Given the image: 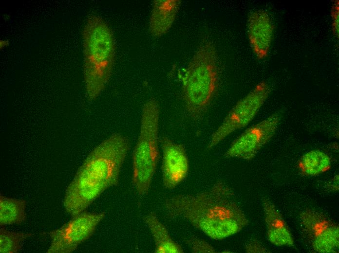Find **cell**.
<instances>
[{
	"label": "cell",
	"instance_id": "6da1fadb",
	"mask_svg": "<svg viewBox=\"0 0 339 253\" xmlns=\"http://www.w3.org/2000/svg\"><path fill=\"white\" fill-rule=\"evenodd\" d=\"M234 196L232 189L220 181L200 193L169 197L163 207L168 217L183 218L210 238L221 240L239 233L248 224Z\"/></svg>",
	"mask_w": 339,
	"mask_h": 253
},
{
	"label": "cell",
	"instance_id": "7a4b0ae2",
	"mask_svg": "<svg viewBox=\"0 0 339 253\" xmlns=\"http://www.w3.org/2000/svg\"><path fill=\"white\" fill-rule=\"evenodd\" d=\"M130 146L127 137L114 133L89 153L65 192L63 206L72 217L85 211L106 189L118 185Z\"/></svg>",
	"mask_w": 339,
	"mask_h": 253
},
{
	"label": "cell",
	"instance_id": "3957f363",
	"mask_svg": "<svg viewBox=\"0 0 339 253\" xmlns=\"http://www.w3.org/2000/svg\"><path fill=\"white\" fill-rule=\"evenodd\" d=\"M83 38L85 89L88 98L94 100L104 90L112 72L114 40L108 25L96 16L88 18Z\"/></svg>",
	"mask_w": 339,
	"mask_h": 253
},
{
	"label": "cell",
	"instance_id": "277c9868",
	"mask_svg": "<svg viewBox=\"0 0 339 253\" xmlns=\"http://www.w3.org/2000/svg\"><path fill=\"white\" fill-rule=\"evenodd\" d=\"M218 85L217 54L210 42L202 45L186 69L182 81V96L188 112L201 116L210 105Z\"/></svg>",
	"mask_w": 339,
	"mask_h": 253
},
{
	"label": "cell",
	"instance_id": "5b68a950",
	"mask_svg": "<svg viewBox=\"0 0 339 253\" xmlns=\"http://www.w3.org/2000/svg\"><path fill=\"white\" fill-rule=\"evenodd\" d=\"M159 117L158 102L147 101L142 108L139 134L132 153V183L140 196L148 194L159 159Z\"/></svg>",
	"mask_w": 339,
	"mask_h": 253
},
{
	"label": "cell",
	"instance_id": "8992f818",
	"mask_svg": "<svg viewBox=\"0 0 339 253\" xmlns=\"http://www.w3.org/2000/svg\"><path fill=\"white\" fill-rule=\"evenodd\" d=\"M270 90L265 81L259 83L229 110L212 134L207 148L211 149L233 132L245 127L253 119L268 98Z\"/></svg>",
	"mask_w": 339,
	"mask_h": 253
},
{
	"label": "cell",
	"instance_id": "52a82bcc",
	"mask_svg": "<svg viewBox=\"0 0 339 253\" xmlns=\"http://www.w3.org/2000/svg\"><path fill=\"white\" fill-rule=\"evenodd\" d=\"M105 216L104 212L92 213L85 211L72 217L59 228L47 233L51 243L46 253L74 252L79 245L93 235Z\"/></svg>",
	"mask_w": 339,
	"mask_h": 253
},
{
	"label": "cell",
	"instance_id": "ba28073f",
	"mask_svg": "<svg viewBox=\"0 0 339 253\" xmlns=\"http://www.w3.org/2000/svg\"><path fill=\"white\" fill-rule=\"evenodd\" d=\"M282 117V113L277 112L247 128L232 142L225 157L252 160L274 136Z\"/></svg>",
	"mask_w": 339,
	"mask_h": 253
},
{
	"label": "cell",
	"instance_id": "9c48e42d",
	"mask_svg": "<svg viewBox=\"0 0 339 253\" xmlns=\"http://www.w3.org/2000/svg\"><path fill=\"white\" fill-rule=\"evenodd\" d=\"M313 249L320 253L339 252V226L324 215L312 210L300 215Z\"/></svg>",
	"mask_w": 339,
	"mask_h": 253
},
{
	"label": "cell",
	"instance_id": "30bf717a",
	"mask_svg": "<svg viewBox=\"0 0 339 253\" xmlns=\"http://www.w3.org/2000/svg\"><path fill=\"white\" fill-rule=\"evenodd\" d=\"M160 144L162 150V184L165 188L171 190L187 176L188 159L183 145L175 143L166 136L161 138Z\"/></svg>",
	"mask_w": 339,
	"mask_h": 253
},
{
	"label": "cell",
	"instance_id": "8fae6325",
	"mask_svg": "<svg viewBox=\"0 0 339 253\" xmlns=\"http://www.w3.org/2000/svg\"><path fill=\"white\" fill-rule=\"evenodd\" d=\"M249 40L254 53L259 59L268 54L273 36L274 26L268 14L264 11L252 12L247 22Z\"/></svg>",
	"mask_w": 339,
	"mask_h": 253
},
{
	"label": "cell",
	"instance_id": "7c38bea8",
	"mask_svg": "<svg viewBox=\"0 0 339 253\" xmlns=\"http://www.w3.org/2000/svg\"><path fill=\"white\" fill-rule=\"evenodd\" d=\"M262 205L269 241L277 246H293L290 232L275 205L267 198L263 199Z\"/></svg>",
	"mask_w": 339,
	"mask_h": 253
},
{
	"label": "cell",
	"instance_id": "4fadbf2b",
	"mask_svg": "<svg viewBox=\"0 0 339 253\" xmlns=\"http://www.w3.org/2000/svg\"><path fill=\"white\" fill-rule=\"evenodd\" d=\"M179 0H154L150 20V30L155 37L165 35L172 25L178 11Z\"/></svg>",
	"mask_w": 339,
	"mask_h": 253
},
{
	"label": "cell",
	"instance_id": "5bb4252c",
	"mask_svg": "<svg viewBox=\"0 0 339 253\" xmlns=\"http://www.w3.org/2000/svg\"><path fill=\"white\" fill-rule=\"evenodd\" d=\"M144 221L153 239L156 253H183L182 247L171 237L166 226L154 212L144 217Z\"/></svg>",
	"mask_w": 339,
	"mask_h": 253
},
{
	"label": "cell",
	"instance_id": "9a60e30c",
	"mask_svg": "<svg viewBox=\"0 0 339 253\" xmlns=\"http://www.w3.org/2000/svg\"><path fill=\"white\" fill-rule=\"evenodd\" d=\"M27 202L0 195V225H19L26 219Z\"/></svg>",
	"mask_w": 339,
	"mask_h": 253
},
{
	"label": "cell",
	"instance_id": "2e32d148",
	"mask_svg": "<svg viewBox=\"0 0 339 253\" xmlns=\"http://www.w3.org/2000/svg\"><path fill=\"white\" fill-rule=\"evenodd\" d=\"M331 166L330 157L320 150H312L305 153L300 159L298 167L307 176H313L329 170Z\"/></svg>",
	"mask_w": 339,
	"mask_h": 253
},
{
	"label": "cell",
	"instance_id": "e0dca14e",
	"mask_svg": "<svg viewBox=\"0 0 339 253\" xmlns=\"http://www.w3.org/2000/svg\"><path fill=\"white\" fill-rule=\"evenodd\" d=\"M30 233L10 231L2 227L0 228V253H18L23 241L33 236Z\"/></svg>",
	"mask_w": 339,
	"mask_h": 253
},
{
	"label": "cell",
	"instance_id": "ac0fdd59",
	"mask_svg": "<svg viewBox=\"0 0 339 253\" xmlns=\"http://www.w3.org/2000/svg\"><path fill=\"white\" fill-rule=\"evenodd\" d=\"M192 253H215L216 250L207 242L196 237H190L186 240Z\"/></svg>",
	"mask_w": 339,
	"mask_h": 253
},
{
	"label": "cell",
	"instance_id": "d6986e66",
	"mask_svg": "<svg viewBox=\"0 0 339 253\" xmlns=\"http://www.w3.org/2000/svg\"><path fill=\"white\" fill-rule=\"evenodd\" d=\"M245 252L246 253H267V250L258 241L252 240L246 245Z\"/></svg>",
	"mask_w": 339,
	"mask_h": 253
}]
</instances>
